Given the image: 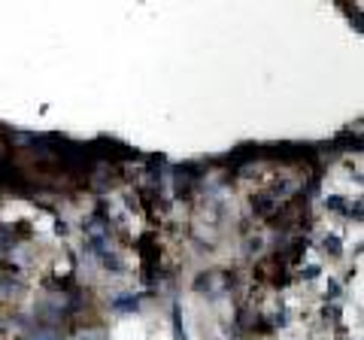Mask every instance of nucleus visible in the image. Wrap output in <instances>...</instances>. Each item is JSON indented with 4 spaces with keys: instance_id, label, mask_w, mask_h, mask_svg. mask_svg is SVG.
<instances>
[{
    "instance_id": "obj_1",
    "label": "nucleus",
    "mask_w": 364,
    "mask_h": 340,
    "mask_svg": "<svg viewBox=\"0 0 364 340\" xmlns=\"http://www.w3.org/2000/svg\"><path fill=\"white\" fill-rule=\"evenodd\" d=\"M28 340H58L55 334H34V337H28Z\"/></svg>"
},
{
    "instance_id": "obj_2",
    "label": "nucleus",
    "mask_w": 364,
    "mask_h": 340,
    "mask_svg": "<svg viewBox=\"0 0 364 340\" xmlns=\"http://www.w3.org/2000/svg\"><path fill=\"white\" fill-rule=\"evenodd\" d=\"M79 340H97V337H79Z\"/></svg>"
}]
</instances>
